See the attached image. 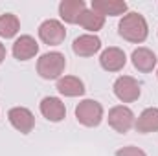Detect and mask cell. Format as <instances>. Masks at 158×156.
<instances>
[{
  "mask_svg": "<svg viewBox=\"0 0 158 156\" xmlns=\"http://www.w3.org/2000/svg\"><path fill=\"white\" fill-rule=\"evenodd\" d=\"M118 33L119 37H123L129 42H134V44H140L147 39L149 35V28H147V20L143 18V15L140 13H127L121 17L118 24Z\"/></svg>",
  "mask_w": 158,
  "mask_h": 156,
  "instance_id": "1",
  "label": "cell"
},
{
  "mask_svg": "<svg viewBox=\"0 0 158 156\" xmlns=\"http://www.w3.org/2000/svg\"><path fill=\"white\" fill-rule=\"evenodd\" d=\"M66 66V57L59 51H48L40 55L37 61V74L42 79H61V74L64 72Z\"/></svg>",
  "mask_w": 158,
  "mask_h": 156,
  "instance_id": "2",
  "label": "cell"
},
{
  "mask_svg": "<svg viewBox=\"0 0 158 156\" xmlns=\"http://www.w3.org/2000/svg\"><path fill=\"white\" fill-rule=\"evenodd\" d=\"M76 117L85 127H98L103 119V107L94 99H83L76 107Z\"/></svg>",
  "mask_w": 158,
  "mask_h": 156,
  "instance_id": "3",
  "label": "cell"
},
{
  "mask_svg": "<svg viewBox=\"0 0 158 156\" xmlns=\"http://www.w3.org/2000/svg\"><path fill=\"white\" fill-rule=\"evenodd\" d=\"M39 39L48 46H59L66 39V30L59 20L48 18L39 26Z\"/></svg>",
  "mask_w": 158,
  "mask_h": 156,
  "instance_id": "4",
  "label": "cell"
},
{
  "mask_svg": "<svg viewBox=\"0 0 158 156\" xmlns=\"http://www.w3.org/2000/svg\"><path fill=\"white\" fill-rule=\"evenodd\" d=\"M114 94L119 101L123 103H132L140 97L142 90H140V83L131 76H121L114 83Z\"/></svg>",
  "mask_w": 158,
  "mask_h": 156,
  "instance_id": "5",
  "label": "cell"
},
{
  "mask_svg": "<svg viewBox=\"0 0 158 156\" xmlns=\"http://www.w3.org/2000/svg\"><path fill=\"white\" fill-rule=\"evenodd\" d=\"M109 125L116 130V132H129L131 127L134 125V112L129 109V107H123V105H118V107H112L109 110Z\"/></svg>",
  "mask_w": 158,
  "mask_h": 156,
  "instance_id": "6",
  "label": "cell"
},
{
  "mask_svg": "<svg viewBox=\"0 0 158 156\" xmlns=\"http://www.w3.org/2000/svg\"><path fill=\"white\" fill-rule=\"evenodd\" d=\"M7 119L22 134H30L35 127V117L31 114V110H28L26 107H13L7 112Z\"/></svg>",
  "mask_w": 158,
  "mask_h": 156,
  "instance_id": "7",
  "label": "cell"
},
{
  "mask_svg": "<svg viewBox=\"0 0 158 156\" xmlns=\"http://www.w3.org/2000/svg\"><path fill=\"white\" fill-rule=\"evenodd\" d=\"M40 114L52 123H59L66 117V107L59 97L48 96L40 101Z\"/></svg>",
  "mask_w": 158,
  "mask_h": 156,
  "instance_id": "8",
  "label": "cell"
},
{
  "mask_svg": "<svg viewBox=\"0 0 158 156\" xmlns=\"http://www.w3.org/2000/svg\"><path fill=\"white\" fill-rule=\"evenodd\" d=\"M125 63H127L125 51L116 48V46H110V48L103 50L101 55H99V64L107 72H119L125 66Z\"/></svg>",
  "mask_w": 158,
  "mask_h": 156,
  "instance_id": "9",
  "label": "cell"
},
{
  "mask_svg": "<svg viewBox=\"0 0 158 156\" xmlns=\"http://www.w3.org/2000/svg\"><path fill=\"white\" fill-rule=\"evenodd\" d=\"M39 53V44L31 35H20L13 42V55L19 61H30Z\"/></svg>",
  "mask_w": 158,
  "mask_h": 156,
  "instance_id": "10",
  "label": "cell"
},
{
  "mask_svg": "<svg viewBox=\"0 0 158 156\" xmlns=\"http://www.w3.org/2000/svg\"><path fill=\"white\" fill-rule=\"evenodd\" d=\"M72 50L79 57H92L101 50V39L96 35H79L72 44Z\"/></svg>",
  "mask_w": 158,
  "mask_h": 156,
  "instance_id": "11",
  "label": "cell"
},
{
  "mask_svg": "<svg viewBox=\"0 0 158 156\" xmlns=\"http://www.w3.org/2000/svg\"><path fill=\"white\" fill-rule=\"evenodd\" d=\"M132 64H134V68L138 70V72H143V74H149V72H153L155 70V66H156V55L149 50V48H136L134 51H132Z\"/></svg>",
  "mask_w": 158,
  "mask_h": 156,
  "instance_id": "12",
  "label": "cell"
},
{
  "mask_svg": "<svg viewBox=\"0 0 158 156\" xmlns=\"http://www.w3.org/2000/svg\"><path fill=\"white\" fill-rule=\"evenodd\" d=\"M86 9L83 0H63L59 4V15L66 24H77L81 13Z\"/></svg>",
  "mask_w": 158,
  "mask_h": 156,
  "instance_id": "13",
  "label": "cell"
},
{
  "mask_svg": "<svg viewBox=\"0 0 158 156\" xmlns=\"http://www.w3.org/2000/svg\"><path fill=\"white\" fill-rule=\"evenodd\" d=\"M92 11L99 13V15H110V17H118L127 11V2L123 0H92Z\"/></svg>",
  "mask_w": 158,
  "mask_h": 156,
  "instance_id": "14",
  "label": "cell"
},
{
  "mask_svg": "<svg viewBox=\"0 0 158 156\" xmlns=\"http://www.w3.org/2000/svg\"><path fill=\"white\" fill-rule=\"evenodd\" d=\"M134 127L138 132L142 134H149V132H156L158 130V109L151 107V109H145L138 119L134 121Z\"/></svg>",
  "mask_w": 158,
  "mask_h": 156,
  "instance_id": "15",
  "label": "cell"
},
{
  "mask_svg": "<svg viewBox=\"0 0 158 156\" xmlns=\"http://www.w3.org/2000/svg\"><path fill=\"white\" fill-rule=\"evenodd\" d=\"M57 90H59V94H63L66 97H77V96L85 94V84L76 76H64L57 81Z\"/></svg>",
  "mask_w": 158,
  "mask_h": 156,
  "instance_id": "16",
  "label": "cell"
},
{
  "mask_svg": "<svg viewBox=\"0 0 158 156\" xmlns=\"http://www.w3.org/2000/svg\"><path fill=\"white\" fill-rule=\"evenodd\" d=\"M77 24L81 28H85V30L96 33V31H99V30L105 26V17L99 15V13H96V11H92V9H85V11L81 13V17H79Z\"/></svg>",
  "mask_w": 158,
  "mask_h": 156,
  "instance_id": "17",
  "label": "cell"
},
{
  "mask_svg": "<svg viewBox=\"0 0 158 156\" xmlns=\"http://www.w3.org/2000/svg\"><path fill=\"white\" fill-rule=\"evenodd\" d=\"M20 30V20L13 13L0 15V37L2 39H13Z\"/></svg>",
  "mask_w": 158,
  "mask_h": 156,
  "instance_id": "18",
  "label": "cell"
},
{
  "mask_svg": "<svg viewBox=\"0 0 158 156\" xmlns=\"http://www.w3.org/2000/svg\"><path fill=\"white\" fill-rule=\"evenodd\" d=\"M116 156H147L142 149H138V147H132V145H129V147H121L116 151Z\"/></svg>",
  "mask_w": 158,
  "mask_h": 156,
  "instance_id": "19",
  "label": "cell"
},
{
  "mask_svg": "<svg viewBox=\"0 0 158 156\" xmlns=\"http://www.w3.org/2000/svg\"><path fill=\"white\" fill-rule=\"evenodd\" d=\"M4 59H6V46L0 42V64L4 63Z\"/></svg>",
  "mask_w": 158,
  "mask_h": 156,
  "instance_id": "20",
  "label": "cell"
},
{
  "mask_svg": "<svg viewBox=\"0 0 158 156\" xmlns=\"http://www.w3.org/2000/svg\"><path fill=\"white\" fill-rule=\"evenodd\" d=\"M156 76H158V72H156Z\"/></svg>",
  "mask_w": 158,
  "mask_h": 156,
  "instance_id": "21",
  "label": "cell"
}]
</instances>
